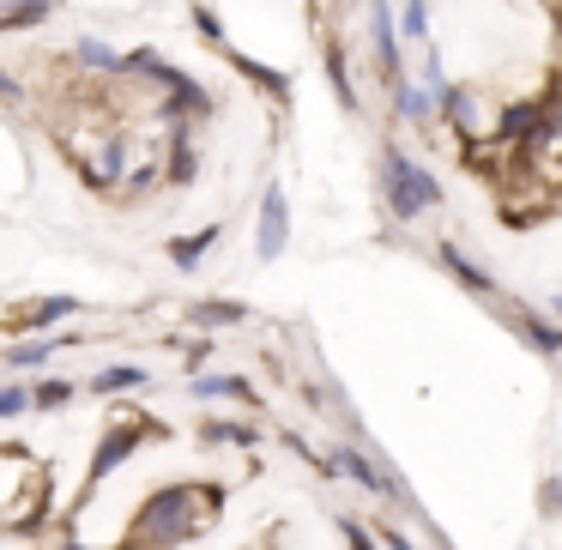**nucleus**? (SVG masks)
I'll return each mask as SVG.
<instances>
[{
  "mask_svg": "<svg viewBox=\"0 0 562 550\" xmlns=\"http://www.w3.org/2000/svg\"><path fill=\"white\" fill-rule=\"evenodd\" d=\"M339 538H345V545H351V550H381V545H375L381 532H369L363 520H351V514H339Z\"/></svg>",
  "mask_w": 562,
  "mask_h": 550,
  "instance_id": "nucleus-27",
  "label": "nucleus"
},
{
  "mask_svg": "<svg viewBox=\"0 0 562 550\" xmlns=\"http://www.w3.org/2000/svg\"><path fill=\"white\" fill-rule=\"evenodd\" d=\"M25 412H37V400H31V388H0V417H7V424H13V417H25Z\"/></svg>",
  "mask_w": 562,
  "mask_h": 550,
  "instance_id": "nucleus-25",
  "label": "nucleus"
},
{
  "mask_svg": "<svg viewBox=\"0 0 562 550\" xmlns=\"http://www.w3.org/2000/svg\"><path fill=\"white\" fill-rule=\"evenodd\" d=\"M496 122H502V110H484V98L472 86H453L441 98V127L460 134V146H484V139L496 146Z\"/></svg>",
  "mask_w": 562,
  "mask_h": 550,
  "instance_id": "nucleus-4",
  "label": "nucleus"
},
{
  "mask_svg": "<svg viewBox=\"0 0 562 550\" xmlns=\"http://www.w3.org/2000/svg\"><path fill=\"white\" fill-rule=\"evenodd\" d=\"M381 200H387V212L400 224H412V218H424L429 206H441V182H436V170H424L412 151L387 139V146H381Z\"/></svg>",
  "mask_w": 562,
  "mask_h": 550,
  "instance_id": "nucleus-2",
  "label": "nucleus"
},
{
  "mask_svg": "<svg viewBox=\"0 0 562 550\" xmlns=\"http://www.w3.org/2000/svg\"><path fill=\"white\" fill-rule=\"evenodd\" d=\"M0 98H7V103H25V79H19V74H0Z\"/></svg>",
  "mask_w": 562,
  "mask_h": 550,
  "instance_id": "nucleus-31",
  "label": "nucleus"
},
{
  "mask_svg": "<svg viewBox=\"0 0 562 550\" xmlns=\"http://www.w3.org/2000/svg\"><path fill=\"white\" fill-rule=\"evenodd\" d=\"M55 550H91V545H67V538H61V545H55Z\"/></svg>",
  "mask_w": 562,
  "mask_h": 550,
  "instance_id": "nucleus-33",
  "label": "nucleus"
},
{
  "mask_svg": "<svg viewBox=\"0 0 562 550\" xmlns=\"http://www.w3.org/2000/svg\"><path fill=\"white\" fill-rule=\"evenodd\" d=\"M327 460H333V472H339V478H351V484H363L369 496H387V472H381V465L369 460L363 448H333Z\"/></svg>",
  "mask_w": 562,
  "mask_h": 550,
  "instance_id": "nucleus-9",
  "label": "nucleus"
},
{
  "mask_svg": "<svg viewBox=\"0 0 562 550\" xmlns=\"http://www.w3.org/2000/svg\"><path fill=\"white\" fill-rule=\"evenodd\" d=\"M538 508H544V514H562V478H544V490H538Z\"/></svg>",
  "mask_w": 562,
  "mask_h": 550,
  "instance_id": "nucleus-29",
  "label": "nucleus"
},
{
  "mask_svg": "<svg viewBox=\"0 0 562 550\" xmlns=\"http://www.w3.org/2000/svg\"><path fill=\"white\" fill-rule=\"evenodd\" d=\"M321 61H327V86L339 91V110H345V115H357V110H363V98H357V79H351V55H345V43H339V37H327Z\"/></svg>",
  "mask_w": 562,
  "mask_h": 550,
  "instance_id": "nucleus-10",
  "label": "nucleus"
},
{
  "mask_svg": "<svg viewBox=\"0 0 562 550\" xmlns=\"http://www.w3.org/2000/svg\"><path fill=\"white\" fill-rule=\"evenodd\" d=\"M381 550H417V545L405 532H393V526H381Z\"/></svg>",
  "mask_w": 562,
  "mask_h": 550,
  "instance_id": "nucleus-32",
  "label": "nucleus"
},
{
  "mask_svg": "<svg viewBox=\"0 0 562 550\" xmlns=\"http://www.w3.org/2000/svg\"><path fill=\"white\" fill-rule=\"evenodd\" d=\"M369 43H375V74L387 86H400L405 74V31H400V13H393L387 0H369Z\"/></svg>",
  "mask_w": 562,
  "mask_h": 550,
  "instance_id": "nucleus-5",
  "label": "nucleus"
},
{
  "mask_svg": "<svg viewBox=\"0 0 562 550\" xmlns=\"http://www.w3.org/2000/svg\"><path fill=\"white\" fill-rule=\"evenodd\" d=\"M400 31H405V43H429V0H405Z\"/></svg>",
  "mask_w": 562,
  "mask_h": 550,
  "instance_id": "nucleus-24",
  "label": "nucleus"
},
{
  "mask_svg": "<svg viewBox=\"0 0 562 550\" xmlns=\"http://www.w3.org/2000/svg\"><path fill=\"white\" fill-rule=\"evenodd\" d=\"M231 67L248 79V86H260V91H267V98H291V74H279V67L248 61V55H231Z\"/></svg>",
  "mask_w": 562,
  "mask_h": 550,
  "instance_id": "nucleus-16",
  "label": "nucleus"
},
{
  "mask_svg": "<svg viewBox=\"0 0 562 550\" xmlns=\"http://www.w3.org/2000/svg\"><path fill=\"white\" fill-rule=\"evenodd\" d=\"M74 333H49V339H25V345H7V369H49L55 351H74Z\"/></svg>",
  "mask_w": 562,
  "mask_h": 550,
  "instance_id": "nucleus-12",
  "label": "nucleus"
},
{
  "mask_svg": "<svg viewBox=\"0 0 562 550\" xmlns=\"http://www.w3.org/2000/svg\"><path fill=\"white\" fill-rule=\"evenodd\" d=\"M514 327H520V339L532 345V351L562 357V321H544V315H532V308H526V315L514 321Z\"/></svg>",
  "mask_w": 562,
  "mask_h": 550,
  "instance_id": "nucleus-15",
  "label": "nucleus"
},
{
  "mask_svg": "<svg viewBox=\"0 0 562 550\" xmlns=\"http://www.w3.org/2000/svg\"><path fill=\"white\" fill-rule=\"evenodd\" d=\"M393 115H400L405 127H436L441 122V98L424 86V79H400V86H393Z\"/></svg>",
  "mask_w": 562,
  "mask_h": 550,
  "instance_id": "nucleus-8",
  "label": "nucleus"
},
{
  "mask_svg": "<svg viewBox=\"0 0 562 550\" xmlns=\"http://www.w3.org/2000/svg\"><path fill=\"white\" fill-rule=\"evenodd\" d=\"M122 61H127V55L110 49L103 37H79L74 43V67H79V74H91V79H122Z\"/></svg>",
  "mask_w": 562,
  "mask_h": 550,
  "instance_id": "nucleus-11",
  "label": "nucleus"
},
{
  "mask_svg": "<svg viewBox=\"0 0 562 550\" xmlns=\"http://www.w3.org/2000/svg\"><path fill=\"white\" fill-rule=\"evenodd\" d=\"M520 550H532V545H520Z\"/></svg>",
  "mask_w": 562,
  "mask_h": 550,
  "instance_id": "nucleus-35",
  "label": "nucleus"
},
{
  "mask_svg": "<svg viewBox=\"0 0 562 550\" xmlns=\"http://www.w3.org/2000/svg\"><path fill=\"white\" fill-rule=\"evenodd\" d=\"M550 146L562 151V91H550Z\"/></svg>",
  "mask_w": 562,
  "mask_h": 550,
  "instance_id": "nucleus-30",
  "label": "nucleus"
},
{
  "mask_svg": "<svg viewBox=\"0 0 562 550\" xmlns=\"http://www.w3.org/2000/svg\"><path fill=\"white\" fill-rule=\"evenodd\" d=\"M188 25H194L212 49H224V25H218V13H212V7H188Z\"/></svg>",
  "mask_w": 562,
  "mask_h": 550,
  "instance_id": "nucleus-26",
  "label": "nucleus"
},
{
  "mask_svg": "<svg viewBox=\"0 0 562 550\" xmlns=\"http://www.w3.org/2000/svg\"><path fill=\"white\" fill-rule=\"evenodd\" d=\"M194 400H260L255 388H248V375H194Z\"/></svg>",
  "mask_w": 562,
  "mask_h": 550,
  "instance_id": "nucleus-17",
  "label": "nucleus"
},
{
  "mask_svg": "<svg viewBox=\"0 0 562 550\" xmlns=\"http://www.w3.org/2000/svg\"><path fill=\"white\" fill-rule=\"evenodd\" d=\"M139 441H146V436H139V424H115L110 436L98 441V453H91V465H86L91 490H98L103 478L115 472V465H127V460H134V453H139Z\"/></svg>",
  "mask_w": 562,
  "mask_h": 550,
  "instance_id": "nucleus-7",
  "label": "nucleus"
},
{
  "mask_svg": "<svg viewBox=\"0 0 562 550\" xmlns=\"http://www.w3.org/2000/svg\"><path fill=\"white\" fill-rule=\"evenodd\" d=\"M188 321H194V327H243L248 321V308L243 303H188Z\"/></svg>",
  "mask_w": 562,
  "mask_h": 550,
  "instance_id": "nucleus-19",
  "label": "nucleus"
},
{
  "mask_svg": "<svg viewBox=\"0 0 562 550\" xmlns=\"http://www.w3.org/2000/svg\"><path fill=\"white\" fill-rule=\"evenodd\" d=\"M49 13H55V0H13V7L0 13V31H7V37H19V31L43 25Z\"/></svg>",
  "mask_w": 562,
  "mask_h": 550,
  "instance_id": "nucleus-18",
  "label": "nucleus"
},
{
  "mask_svg": "<svg viewBox=\"0 0 562 550\" xmlns=\"http://www.w3.org/2000/svg\"><path fill=\"white\" fill-rule=\"evenodd\" d=\"M557 321H562V296H557Z\"/></svg>",
  "mask_w": 562,
  "mask_h": 550,
  "instance_id": "nucleus-34",
  "label": "nucleus"
},
{
  "mask_svg": "<svg viewBox=\"0 0 562 550\" xmlns=\"http://www.w3.org/2000/svg\"><path fill=\"white\" fill-rule=\"evenodd\" d=\"M224 508V490L218 484H164L139 502L134 514V545L139 550H176L188 538H200Z\"/></svg>",
  "mask_w": 562,
  "mask_h": 550,
  "instance_id": "nucleus-1",
  "label": "nucleus"
},
{
  "mask_svg": "<svg viewBox=\"0 0 562 550\" xmlns=\"http://www.w3.org/2000/svg\"><path fill=\"white\" fill-rule=\"evenodd\" d=\"M436 260H441V267H448V272H453V279H460L472 296H496V279H490L484 267H472V260H465L453 243H441V248H436Z\"/></svg>",
  "mask_w": 562,
  "mask_h": 550,
  "instance_id": "nucleus-14",
  "label": "nucleus"
},
{
  "mask_svg": "<svg viewBox=\"0 0 562 550\" xmlns=\"http://www.w3.org/2000/svg\"><path fill=\"white\" fill-rule=\"evenodd\" d=\"M218 236H224V224H200V231H188V236H170V267L176 272H194Z\"/></svg>",
  "mask_w": 562,
  "mask_h": 550,
  "instance_id": "nucleus-13",
  "label": "nucleus"
},
{
  "mask_svg": "<svg viewBox=\"0 0 562 550\" xmlns=\"http://www.w3.org/2000/svg\"><path fill=\"white\" fill-rule=\"evenodd\" d=\"M255 243H260V260H279L291 248V200H284V182H267V194H260Z\"/></svg>",
  "mask_w": 562,
  "mask_h": 550,
  "instance_id": "nucleus-6",
  "label": "nucleus"
},
{
  "mask_svg": "<svg viewBox=\"0 0 562 550\" xmlns=\"http://www.w3.org/2000/svg\"><path fill=\"white\" fill-rule=\"evenodd\" d=\"M79 308H86V303H79V296H43V303H37V308H31V321H37V327H43V333H49V327H55V321H74V315H79Z\"/></svg>",
  "mask_w": 562,
  "mask_h": 550,
  "instance_id": "nucleus-22",
  "label": "nucleus"
},
{
  "mask_svg": "<svg viewBox=\"0 0 562 550\" xmlns=\"http://www.w3.org/2000/svg\"><path fill=\"white\" fill-rule=\"evenodd\" d=\"M31 400H37V412H67V405L79 400V388L67 375H43L37 388H31Z\"/></svg>",
  "mask_w": 562,
  "mask_h": 550,
  "instance_id": "nucleus-20",
  "label": "nucleus"
},
{
  "mask_svg": "<svg viewBox=\"0 0 562 550\" xmlns=\"http://www.w3.org/2000/svg\"><path fill=\"white\" fill-rule=\"evenodd\" d=\"M212 351H218L212 339H194V345H182V357H188V375H200V369L212 363Z\"/></svg>",
  "mask_w": 562,
  "mask_h": 550,
  "instance_id": "nucleus-28",
  "label": "nucleus"
},
{
  "mask_svg": "<svg viewBox=\"0 0 562 550\" xmlns=\"http://www.w3.org/2000/svg\"><path fill=\"white\" fill-rule=\"evenodd\" d=\"M67 146H74V164H79V176H86V188H98V194H122L127 188V176H134V151H127L122 127H98V134L67 139Z\"/></svg>",
  "mask_w": 562,
  "mask_h": 550,
  "instance_id": "nucleus-3",
  "label": "nucleus"
},
{
  "mask_svg": "<svg viewBox=\"0 0 562 550\" xmlns=\"http://www.w3.org/2000/svg\"><path fill=\"white\" fill-rule=\"evenodd\" d=\"M200 441H206V448H248V441H255V429H248V424H224V417H212V424H200Z\"/></svg>",
  "mask_w": 562,
  "mask_h": 550,
  "instance_id": "nucleus-21",
  "label": "nucleus"
},
{
  "mask_svg": "<svg viewBox=\"0 0 562 550\" xmlns=\"http://www.w3.org/2000/svg\"><path fill=\"white\" fill-rule=\"evenodd\" d=\"M98 393H122V388H146V369L134 363H115V369H98V381H91Z\"/></svg>",
  "mask_w": 562,
  "mask_h": 550,
  "instance_id": "nucleus-23",
  "label": "nucleus"
}]
</instances>
